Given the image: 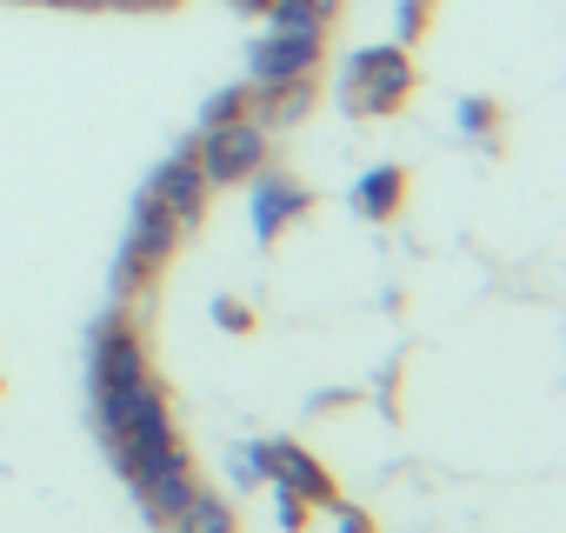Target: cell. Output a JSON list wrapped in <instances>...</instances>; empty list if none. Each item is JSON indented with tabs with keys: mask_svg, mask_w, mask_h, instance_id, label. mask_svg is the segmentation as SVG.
<instances>
[{
	"mask_svg": "<svg viewBox=\"0 0 566 533\" xmlns=\"http://www.w3.org/2000/svg\"><path fill=\"white\" fill-rule=\"evenodd\" d=\"M307 207H314V194H307L294 174H280V167H260V174L247 180V220H253V240H260V247H273Z\"/></svg>",
	"mask_w": 566,
	"mask_h": 533,
	"instance_id": "obj_6",
	"label": "cell"
},
{
	"mask_svg": "<svg viewBox=\"0 0 566 533\" xmlns=\"http://www.w3.org/2000/svg\"><path fill=\"white\" fill-rule=\"evenodd\" d=\"M327 61V34H280V28H260L247 41V87H294V81H314Z\"/></svg>",
	"mask_w": 566,
	"mask_h": 533,
	"instance_id": "obj_5",
	"label": "cell"
},
{
	"mask_svg": "<svg viewBox=\"0 0 566 533\" xmlns=\"http://www.w3.org/2000/svg\"><path fill=\"white\" fill-rule=\"evenodd\" d=\"M334 520H340V533H374V520L360 506H347V500H334Z\"/></svg>",
	"mask_w": 566,
	"mask_h": 533,
	"instance_id": "obj_20",
	"label": "cell"
},
{
	"mask_svg": "<svg viewBox=\"0 0 566 533\" xmlns=\"http://www.w3.org/2000/svg\"><path fill=\"white\" fill-rule=\"evenodd\" d=\"M266 147H273V134H266L253 114H240V121L200 127V140H193V167H200L207 187H240V180H253V174L266 167Z\"/></svg>",
	"mask_w": 566,
	"mask_h": 533,
	"instance_id": "obj_4",
	"label": "cell"
},
{
	"mask_svg": "<svg viewBox=\"0 0 566 533\" xmlns=\"http://www.w3.org/2000/svg\"><path fill=\"white\" fill-rule=\"evenodd\" d=\"M187 240V227L160 207V200H147V194H134V213H127V240H120V260H114V294H134V288H147L160 266L174 260V247Z\"/></svg>",
	"mask_w": 566,
	"mask_h": 533,
	"instance_id": "obj_3",
	"label": "cell"
},
{
	"mask_svg": "<svg viewBox=\"0 0 566 533\" xmlns=\"http://www.w3.org/2000/svg\"><path fill=\"white\" fill-rule=\"evenodd\" d=\"M167 533H240V520H233V500H220V493H193L174 520H167Z\"/></svg>",
	"mask_w": 566,
	"mask_h": 533,
	"instance_id": "obj_11",
	"label": "cell"
},
{
	"mask_svg": "<svg viewBox=\"0 0 566 533\" xmlns=\"http://www.w3.org/2000/svg\"><path fill=\"white\" fill-rule=\"evenodd\" d=\"M94 427H101V440H107L120 480H140L147 467L187 453L180 433H174V407H167V394H160L154 374L134 380V387H120V394H101V400H94Z\"/></svg>",
	"mask_w": 566,
	"mask_h": 533,
	"instance_id": "obj_1",
	"label": "cell"
},
{
	"mask_svg": "<svg viewBox=\"0 0 566 533\" xmlns=\"http://www.w3.org/2000/svg\"><path fill=\"white\" fill-rule=\"evenodd\" d=\"M273 513H280V526H287V533H301V526L314 520V506H307V500H294L287 487H273Z\"/></svg>",
	"mask_w": 566,
	"mask_h": 533,
	"instance_id": "obj_19",
	"label": "cell"
},
{
	"mask_svg": "<svg viewBox=\"0 0 566 533\" xmlns=\"http://www.w3.org/2000/svg\"><path fill=\"white\" fill-rule=\"evenodd\" d=\"M227 473H233V487H266V467H260V440L233 447V453H227Z\"/></svg>",
	"mask_w": 566,
	"mask_h": 533,
	"instance_id": "obj_18",
	"label": "cell"
},
{
	"mask_svg": "<svg viewBox=\"0 0 566 533\" xmlns=\"http://www.w3.org/2000/svg\"><path fill=\"white\" fill-rule=\"evenodd\" d=\"M140 194H147V200H160L180 227H193V220H200V207H207V194H213V187L200 180V167H193V140H180V147L147 174V187H140Z\"/></svg>",
	"mask_w": 566,
	"mask_h": 533,
	"instance_id": "obj_8",
	"label": "cell"
},
{
	"mask_svg": "<svg viewBox=\"0 0 566 533\" xmlns=\"http://www.w3.org/2000/svg\"><path fill=\"white\" fill-rule=\"evenodd\" d=\"M347 200H354V213H360V220H394V213L407 207V167H394V160L367 167V174L347 187Z\"/></svg>",
	"mask_w": 566,
	"mask_h": 533,
	"instance_id": "obj_10",
	"label": "cell"
},
{
	"mask_svg": "<svg viewBox=\"0 0 566 533\" xmlns=\"http://www.w3.org/2000/svg\"><path fill=\"white\" fill-rule=\"evenodd\" d=\"M127 487H134V500L147 506V520H160V526H167V520L200 493V480H193V460H187V453H174V460L147 467V473H140V480H127Z\"/></svg>",
	"mask_w": 566,
	"mask_h": 533,
	"instance_id": "obj_9",
	"label": "cell"
},
{
	"mask_svg": "<svg viewBox=\"0 0 566 533\" xmlns=\"http://www.w3.org/2000/svg\"><path fill=\"white\" fill-rule=\"evenodd\" d=\"M240 114H253V87L247 81H227V87H213L200 101V127H220V121H240Z\"/></svg>",
	"mask_w": 566,
	"mask_h": 533,
	"instance_id": "obj_14",
	"label": "cell"
},
{
	"mask_svg": "<svg viewBox=\"0 0 566 533\" xmlns=\"http://www.w3.org/2000/svg\"><path fill=\"white\" fill-rule=\"evenodd\" d=\"M260 21H266V28H280V34H327V14H314L307 0H266Z\"/></svg>",
	"mask_w": 566,
	"mask_h": 533,
	"instance_id": "obj_13",
	"label": "cell"
},
{
	"mask_svg": "<svg viewBox=\"0 0 566 533\" xmlns=\"http://www.w3.org/2000/svg\"><path fill=\"white\" fill-rule=\"evenodd\" d=\"M34 8H74V0H34Z\"/></svg>",
	"mask_w": 566,
	"mask_h": 533,
	"instance_id": "obj_24",
	"label": "cell"
},
{
	"mask_svg": "<svg viewBox=\"0 0 566 533\" xmlns=\"http://www.w3.org/2000/svg\"><path fill=\"white\" fill-rule=\"evenodd\" d=\"M407 94H413V54L400 41H374V48L347 54V74H340V107L347 114L387 121V114H400Z\"/></svg>",
	"mask_w": 566,
	"mask_h": 533,
	"instance_id": "obj_2",
	"label": "cell"
},
{
	"mask_svg": "<svg viewBox=\"0 0 566 533\" xmlns=\"http://www.w3.org/2000/svg\"><path fill=\"white\" fill-rule=\"evenodd\" d=\"M207 314H213V327H220V334H253V307H247V301H233V294H213V307H207Z\"/></svg>",
	"mask_w": 566,
	"mask_h": 533,
	"instance_id": "obj_17",
	"label": "cell"
},
{
	"mask_svg": "<svg viewBox=\"0 0 566 533\" xmlns=\"http://www.w3.org/2000/svg\"><path fill=\"white\" fill-rule=\"evenodd\" d=\"M260 467H266V487H287V493L307 500V506H334V500H340L334 473H327L307 447H294V440H260Z\"/></svg>",
	"mask_w": 566,
	"mask_h": 533,
	"instance_id": "obj_7",
	"label": "cell"
},
{
	"mask_svg": "<svg viewBox=\"0 0 566 533\" xmlns=\"http://www.w3.org/2000/svg\"><path fill=\"white\" fill-rule=\"evenodd\" d=\"M427 28H433V0H394V41L400 48H413Z\"/></svg>",
	"mask_w": 566,
	"mask_h": 533,
	"instance_id": "obj_16",
	"label": "cell"
},
{
	"mask_svg": "<svg viewBox=\"0 0 566 533\" xmlns=\"http://www.w3.org/2000/svg\"><path fill=\"white\" fill-rule=\"evenodd\" d=\"M453 121H460V134H467V140H486V134L500 127V107H493L486 94H467V101L453 107Z\"/></svg>",
	"mask_w": 566,
	"mask_h": 533,
	"instance_id": "obj_15",
	"label": "cell"
},
{
	"mask_svg": "<svg viewBox=\"0 0 566 533\" xmlns=\"http://www.w3.org/2000/svg\"><path fill=\"white\" fill-rule=\"evenodd\" d=\"M307 8H314V14H327V21H334V14H340V8H347V0H307Z\"/></svg>",
	"mask_w": 566,
	"mask_h": 533,
	"instance_id": "obj_23",
	"label": "cell"
},
{
	"mask_svg": "<svg viewBox=\"0 0 566 533\" xmlns=\"http://www.w3.org/2000/svg\"><path fill=\"white\" fill-rule=\"evenodd\" d=\"M94 8H174V0H94Z\"/></svg>",
	"mask_w": 566,
	"mask_h": 533,
	"instance_id": "obj_21",
	"label": "cell"
},
{
	"mask_svg": "<svg viewBox=\"0 0 566 533\" xmlns=\"http://www.w3.org/2000/svg\"><path fill=\"white\" fill-rule=\"evenodd\" d=\"M227 8H233V14H253V21H260V8H266V0H227Z\"/></svg>",
	"mask_w": 566,
	"mask_h": 533,
	"instance_id": "obj_22",
	"label": "cell"
},
{
	"mask_svg": "<svg viewBox=\"0 0 566 533\" xmlns=\"http://www.w3.org/2000/svg\"><path fill=\"white\" fill-rule=\"evenodd\" d=\"M314 107V81H294V87H260L253 94V121L273 134V127H287V121H301Z\"/></svg>",
	"mask_w": 566,
	"mask_h": 533,
	"instance_id": "obj_12",
	"label": "cell"
}]
</instances>
